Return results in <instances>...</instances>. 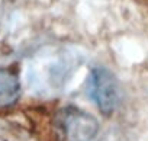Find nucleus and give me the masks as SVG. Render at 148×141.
Here are the masks:
<instances>
[{
  "instance_id": "1",
  "label": "nucleus",
  "mask_w": 148,
  "mask_h": 141,
  "mask_svg": "<svg viewBox=\"0 0 148 141\" xmlns=\"http://www.w3.org/2000/svg\"><path fill=\"white\" fill-rule=\"evenodd\" d=\"M90 96L102 113L110 115L119 103V86L112 72L105 67H95L90 73Z\"/></svg>"
},
{
  "instance_id": "2",
  "label": "nucleus",
  "mask_w": 148,
  "mask_h": 141,
  "mask_svg": "<svg viewBox=\"0 0 148 141\" xmlns=\"http://www.w3.org/2000/svg\"><path fill=\"white\" fill-rule=\"evenodd\" d=\"M61 129L67 141H93L99 131L97 121L87 112L68 108L61 113Z\"/></svg>"
},
{
  "instance_id": "3",
  "label": "nucleus",
  "mask_w": 148,
  "mask_h": 141,
  "mask_svg": "<svg viewBox=\"0 0 148 141\" xmlns=\"http://www.w3.org/2000/svg\"><path fill=\"white\" fill-rule=\"evenodd\" d=\"M21 95V82L18 74L8 68H0V108L13 105Z\"/></svg>"
}]
</instances>
